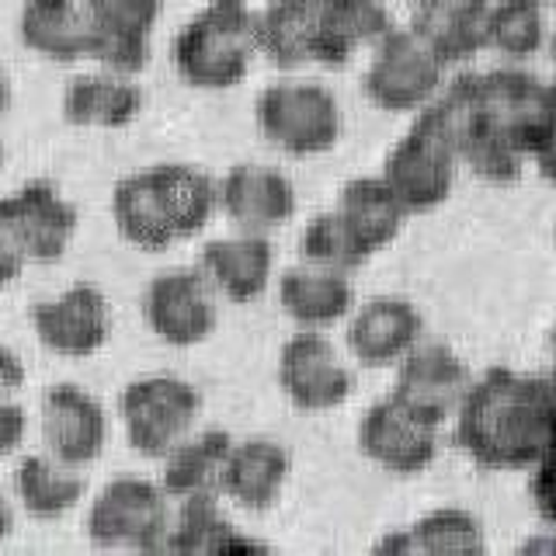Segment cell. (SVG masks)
I'll return each instance as SVG.
<instances>
[{"instance_id": "obj_1", "label": "cell", "mask_w": 556, "mask_h": 556, "mask_svg": "<svg viewBox=\"0 0 556 556\" xmlns=\"http://www.w3.org/2000/svg\"><path fill=\"white\" fill-rule=\"evenodd\" d=\"M556 431V390L549 376L486 369L473 379L456 414V445L480 469H532Z\"/></svg>"}, {"instance_id": "obj_2", "label": "cell", "mask_w": 556, "mask_h": 556, "mask_svg": "<svg viewBox=\"0 0 556 556\" xmlns=\"http://www.w3.org/2000/svg\"><path fill=\"white\" fill-rule=\"evenodd\" d=\"M257 56V11L248 0H208L170 42L174 70L195 91H230Z\"/></svg>"}, {"instance_id": "obj_3", "label": "cell", "mask_w": 556, "mask_h": 556, "mask_svg": "<svg viewBox=\"0 0 556 556\" xmlns=\"http://www.w3.org/2000/svg\"><path fill=\"white\" fill-rule=\"evenodd\" d=\"M463 161L456 147V132L448 126V115L434 98L421 112H414L410 129L390 147L382 161V178L407 205V213H431L439 208L456 185Z\"/></svg>"}, {"instance_id": "obj_4", "label": "cell", "mask_w": 556, "mask_h": 556, "mask_svg": "<svg viewBox=\"0 0 556 556\" xmlns=\"http://www.w3.org/2000/svg\"><path fill=\"white\" fill-rule=\"evenodd\" d=\"M261 136L286 156H320L338 147L344 115L334 91L313 80H275L254 101Z\"/></svg>"}, {"instance_id": "obj_5", "label": "cell", "mask_w": 556, "mask_h": 556, "mask_svg": "<svg viewBox=\"0 0 556 556\" xmlns=\"http://www.w3.org/2000/svg\"><path fill=\"white\" fill-rule=\"evenodd\" d=\"M202 414V393L188 379L156 372L132 379L118 396V417L126 442L147 459H164L167 452L195 431Z\"/></svg>"}, {"instance_id": "obj_6", "label": "cell", "mask_w": 556, "mask_h": 556, "mask_svg": "<svg viewBox=\"0 0 556 556\" xmlns=\"http://www.w3.org/2000/svg\"><path fill=\"white\" fill-rule=\"evenodd\" d=\"M170 497L161 480L115 477L87 508V539L101 549H164L170 529Z\"/></svg>"}, {"instance_id": "obj_7", "label": "cell", "mask_w": 556, "mask_h": 556, "mask_svg": "<svg viewBox=\"0 0 556 556\" xmlns=\"http://www.w3.org/2000/svg\"><path fill=\"white\" fill-rule=\"evenodd\" d=\"M445 63L425 46V39L410 25L390 28L372 46V60L362 74V91L376 109L390 115L421 112L442 94Z\"/></svg>"}, {"instance_id": "obj_8", "label": "cell", "mask_w": 556, "mask_h": 556, "mask_svg": "<svg viewBox=\"0 0 556 556\" xmlns=\"http://www.w3.org/2000/svg\"><path fill=\"white\" fill-rule=\"evenodd\" d=\"M74 233V202H66L63 191L46 178H35L0 199V243L22 265H52V261H60Z\"/></svg>"}, {"instance_id": "obj_9", "label": "cell", "mask_w": 556, "mask_h": 556, "mask_svg": "<svg viewBox=\"0 0 556 556\" xmlns=\"http://www.w3.org/2000/svg\"><path fill=\"white\" fill-rule=\"evenodd\" d=\"M143 320L150 334L170 348H195L219 324V292L195 265L156 271L143 289Z\"/></svg>"}, {"instance_id": "obj_10", "label": "cell", "mask_w": 556, "mask_h": 556, "mask_svg": "<svg viewBox=\"0 0 556 556\" xmlns=\"http://www.w3.org/2000/svg\"><path fill=\"white\" fill-rule=\"evenodd\" d=\"M439 104L448 115L452 132H456L463 167H469L486 185H515L521 178L529 156L483 112L473 74H459L448 87H442Z\"/></svg>"}, {"instance_id": "obj_11", "label": "cell", "mask_w": 556, "mask_h": 556, "mask_svg": "<svg viewBox=\"0 0 556 556\" xmlns=\"http://www.w3.org/2000/svg\"><path fill=\"white\" fill-rule=\"evenodd\" d=\"M275 376L289 404L306 414L338 410L355 390V376L348 369L344 355L320 330L292 334L278 352Z\"/></svg>"}, {"instance_id": "obj_12", "label": "cell", "mask_w": 556, "mask_h": 556, "mask_svg": "<svg viewBox=\"0 0 556 556\" xmlns=\"http://www.w3.org/2000/svg\"><path fill=\"white\" fill-rule=\"evenodd\" d=\"M442 425L428 421L407 404H400L393 393L362 414L358 421V452L372 466L387 469L393 477H417L439 456Z\"/></svg>"}, {"instance_id": "obj_13", "label": "cell", "mask_w": 556, "mask_h": 556, "mask_svg": "<svg viewBox=\"0 0 556 556\" xmlns=\"http://www.w3.org/2000/svg\"><path fill=\"white\" fill-rule=\"evenodd\" d=\"M31 330L46 352L91 358L112 338V306L94 282H74L52 300L31 306Z\"/></svg>"}, {"instance_id": "obj_14", "label": "cell", "mask_w": 556, "mask_h": 556, "mask_svg": "<svg viewBox=\"0 0 556 556\" xmlns=\"http://www.w3.org/2000/svg\"><path fill=\"white\" fill-rule=\"evenodd\" d=\"M91 46L87 60L101 70L139 77L153 56V28L161 22V0H84Z\"/></svg>"}, {"instance_id": "obj_15", "label": "cell", "mask_w": 556, "mask_h": 556, "mask_svg": "<svg viewBox=\"0 0 556 556\" xmlns=\"http://www.w3.org/2000/svg\"><path fill=\"white\" fill-rule=\"evenodd\" d=\"M469 387H473V376H469L463 355L452 352L448 344L421 341L396 365V382L390 393L428 421L445 425L456 421Z\"/></svg>"}, {"instance_id": "obj_16", "label": "cell", "mask_w": 556, "mask_h": 556, "mask_svg": "<svg viewBox=\"0 0 556 556\" xmlns=\"http://www.w3.org/2000/svg\"><path fill=\"white\" fill-rule=\"evenodd\" d=\"M425 341V317L404 295H376L352 309L344 330L348 355L365 369H396Z\"/></svg>"}, {"instance_id": "obj_17", "label": "cell", "mask_w": 556, "mask_h": 556, "mask_svg": "<svg viewBox=\"0 0 556 556\" xmlns=\"http://www.w3.org/2000/svg\"><path fill=\"white\" fill-rule=\"evenodd\" d=\"M42 442L66 466H91L109 442V414L77 382H56L42 393Z\"/></svg>"}, {"instance_id": "obj_18", "label": "cell", "mask_w": 556, "mask_h": 556, "mask_svg": "<svg viewBox=\"0 0 556 556\" xmlns=\"http://www.w3.org/2000/svg\"><path fill=\"white\" fill-rule=\"evenodd\" d=\"M295 185L271 164H233L219 178V213L237 230L271 233L295 216Z\"/></svg>"}, {"instance_id": "obj_19", "label": "cell", "mask_w": 556, "mask_h": 556, "mask_svg": "<svg viewBox=\"0 0 556 556\" xmlns=\"http://www.w3.org/2000/svg\"><path fill=\"white\" fill-rule=\"evenodd\" d=\"M393 28L379 0H309V60L344 66Z\"/></svg>"}, {"instance_id": "obj_20", "label": "cell", "mask_w": 556, "mask_h": 556, "mask_svg": "<svg viewBox=\"0 0 556 556\" xmlns=\"http://www.w3.org/2000/svg\"><path fill=\"white\" fill-rule=\"evenodd\" d=\"M199 268L219 292V300L248 306L268 292L275 275V248L265 233L237 230L233 237L208 240L199 254Z\"/></svg>"}, {"instance_id": "obj_21", "label": "cell", "mask_w": 556, "mask_h": 556, "mask_svg": "<svg viewBox=\"0 0 556 556\" xmlns=\"http://www.w3.org/2000/svg\"><path fill=\"white\" fill-rule=\"evenodd\" d=\"M292 473V456L282 442L254 434L233 442L223 466L219 494L240 511H268L282 497Z\"/></svg>"}, {"instance_id": "obj_22", "label": "cell", "mask_w": 556, "mask_h": 556, "mask_svg": "<svg viewBox=\"0 0 556 556\" xmlns=\"http://www.w3.org/2000/svg\"><path fill=\"white\" fill-rule=\"evenodd\" d=\"M278 306L300 330H327L352 317L355 289L344 271L295 265L278 275Z\"/></svg>"}, {"instance_id": "obj_23", "label": "cell", "mask_w": 556, "mask_h": 556, "mask_svg": "<svg viewBox=\"0 0 556 556\" xmlns=\"http://www.w3.org/2000/svg\"><path fill=\"white\" fill-rule=\"evenodd\" d=\"M143 87L136 77L98 70V74L70 77L63 87V118L77 129H126L143 112Z\"/></svg>"}, {"instance_id": "obj_24", "label": "cell", "mask_w": 556, "mask_h": 556, "mask_svg": "<svg viewBox=\"0 0 556 556\" xmlns=\"http://www.w3.org/2000/svg\"><path fill=\"white\" fill-rule=\"evenodd\" d=\"M491 8L494 0H434L417 8L410 28L445 66L477 60L491 42Z\"/></svg>"}, {"instance_id": "obj_25", "label": "cell", "mask_w": 556, "mask_h": 556, "mask_svg": "<svg viewBox=\"0 0 556 556\" xmlns=\"http://www.w3.org/2000/svg\"><path fill=\"white\" fill-rule=\"evenodd\" d=\"M112 223L118 237L132 243L136 251L161 254L170 243H178L161 181H156V167L132 170L126 178H118L112 191Z\"/></svg>"}, {"instance_id": "obj_26", "label": "cell", "mask_w": 556, "mask_h": 556, "mask_svg": "<svg viewBox=\"0 0 556 556\" xmlns=\"http://www.w3.org/2000/svg\"><path fill=\"white\" fill-rule=\"evenodd\" d=\"M17 39L49 63L87 60L91 28L84 0H25L17 11Z\"/></svg>"}, {"instance_id": "obj_27", "label": "cell", "mask_w": 556, "mask_h": 556, "mask_svg": "<svg viewBox=\"0 0 556 556\" xmlns=\"http://www.w3.org/2000/svg\"><path fill=\"white\" fill-rule=\"evenodd\" d=\"M233 442H237L233 434L223 431V428L191 431L188 439H181L161 459L164 463L161 466V486L167 491V497L178 504L188 497L219 494L223 466H226V456H230Z\"/></svg>"}, {"instance_id": "obj_28", "label": "cell", "mask_w": 556, "mask_h": 556, "mask_svg": "<svg viewBox=\"0 0 556 556\" xmlns=\"http://www.w3.org/2000/svg\"><path fill=\"white\" fill-rule=\"evenodd\" d=\"M334 208L352 226V233L362 240V248L369 254L390 248L410 216L407 205L400 202V195L387 185L382 174H376V178H352L338 191Z\"/></svg>"}, {"instance_id": "obj_29", "label": "cell", "mask_w": 556, "mask_h": 556, "mask_svg": "<svg viewBox=\"0 0 556 556\" xmlns=\"http://www.w3.org/2000/svg\"><path fill=\"white\" fill-rule=\"evenodd\" d=\"M14 501L35 521H56L70 515L87 494V480L77 466H66L56 456H25L14 466Z\"/></svg>"}, {"instance_id": "obj_30", "label": "cell", "mask_w": 556, "mask_h": 556, "mask_svg": "<svg viewBox=\"0 0 556 556\" xmlns=\"http://www.w3.org/2000/svg\"><path fill=\"white\" fill-rule=\"evenodd\" d=\"M153 167L178 240L202 233L219 213V181L208 178L195 164H153Z\"/></svg>"}, {"instance_id": "obj_31", "label": "cell", "mask_w": 556, "mask_h": 556, "mask_svg": "<svg viewBox=\"0 0 556 556\" xmlns=\"http://www.w3.org/2000/svg\"><path fill=\"white\" fill-rule=\"evenodd\" d=\"M257 543L243 539L237 526L223 518L219 494H202L178 501L167 529V553H230V549H254Z\"/></svg>"}, {"instance_id": "obj_32", "label": "cell", "mask_w": 556, "mask_h": 556, "mask_svg": "<svg viewBox=\"0 0 556 556\" xmlns=\"http://www.w3.org/2000/svg\"><path fill=\"white\" fill-rule=\"evenodd\" d=\"M483 526L463 508H439L410 521L407 529L387 535L379 549L387 553H480Z\"/></svg>"}, {"instance_id": "obj_33", "label": "cell", "mask_w": 556, "mask_h": 556, "mask_svg": "<svg viewBox=\"0 0 556 556\" xmlns=\"http://www.w3.org/2000/svg\"><path fill=\"white\" fill-rule=\"evenodd\" d=\"M257 49L271 66L295 70L309 60V0H271L257 11Z\"/></svg>"}, {"instance_id": "obj_34", "label": "cell", "mask_w": 556, "mask_h": 556, "mask_svg": "<svg viewBox=\"0 0 556 556\" xmlns=\"http://www.w3.org/2000/svg\"><path fill=\"white\" fill-rule=\"evenodd\" d=\"M300 254H303L306 265L330 268V271H344V275L358 271L365 261L372 257L369 251L362 248V240L352 233V226L341 219L338 208H327V213L313 216L303 226Z\"/></svg>"}, {"instance_id": "obj_35", "label": "cell", "mask_w": 556, "mask_h": 556, "mask_svg": "<svg viewBox=\"0 0 556 556\" xmlns=\"http://www.w3.org/2000/svg\"><path fill=\"white\" fill-rule=\"evenodd\" d=\"M546 46L543 0H494L491 8V42L486 49L508 60H529Z\"/></svg>"}, {"instance_id": "obj_36", "label": "cell", "mask_w": 556, "mask_h": 556, "mask_svg": "<svg viewBox=\"0 0 556 556\" xmlns=\"http://www.w3.org/2000/svg\"><path fill=\"white\" fill-rule=\"evenodd\" d=\"M529 494L532 504L543 521L556 529V431L546 442V448L539 452V459L532 463V477H529Z\"/></svg>"}, {"instance_id": "obj_37", "label": "cell", "mask_w": 556, "mask_h": 556, "mask_svg": "<svg viewBox=\"0 0 556 556\" xmlns=\"http://www.w3.org/2000/svg\"><path fill=\"white\" fill-rule=\"evenodd\" d=\"M25 431H28L25 407L14 404V400H0V459L22 448Z\"/></svg>"}, {"instance_id": "obj_38", "label": "cell", "mask_w": 556, "mask_h": 556, "mask_svg": "<svg viewBox=\"0 0 556 556\" xmlns=\"http://www.w3.org/2000/svg\"><path fill=\"white\" fill-rule=\"evenodd\" d=\"M25 379H28L25 362L17 358L14 348L0 344V390H22V387H25Z\"/></svg>"}, {"instance_id": "obj_39", "label": "cell", "mask_w": 556, "mask_h": 556, "mask_svg": "<svg viewBox=\"0 0 556 556\" xmlns=\"http://www.w3.org/2000/svg\"><path fill=\"white\" fill-rule=\"evenodd\" d=\"M532 164L539 170V178H543L546 185H556V132L532 153Z\"/></svg>"}, {"instance_id": "obj_40", "label": "cell", "mask_w": 556, "mask_h": 556, "mask_svg": "<svg viewBox=\"0 0 556 556\" xmlns=\"http://www.w3.org/2000/svg\"><path fill=\"white\" fill-rule=\"evenodd\" d=\"M22 268H25L22 261H17V257L4 248V243H0V292H4L17 275H22Z\"/></svg>"}, {"instance_id": "obj_41", "label": "cell", "mask_w": 556, "mask_h": 556, "mask_svg": "<svg viewBox=\"0 0 556 556\" xmlns=\"http://www.w3.org/2000/svg\"><path fill=\"white\" fill-rule=\"evenodd\" d=\"M14 532V508H11V501H8V494L0 491V543Z\"/></svg>"}, {"instance_id": "obj_42", "label": "cell", "mask_w": 556, "mask_h": 556, "mask_svg": "<svg viewBox=\"0 0 556 556\" xmlns=\"http://www.w3.org/2000/svg\"><path fill=\"white\" fill-rule=\"evenodd\" d=\"M11 101H14V87H11V77H8V70L0 66V115H8Z\"/></svg>"}, {"instance_id": "obj_43", "label": "cell", "mask_w": 556, "mask_h": 556, "mask_svg": "<svg viewBox=\"0 0 556 556\" xmlns=\"http://www.w3.org/2000/svg\"><path fill=\"white\" fill-rule=\"evenodd\" d=\"M404 4H410V8L417 11V8H428V4H434V0H404Z\"/></svg>"}, {"instance_id": "obj_44", "label": "cell", "mask_w": 556, "mask_h": 556, "mask_svg": "<svg viewBox=\"0 0 556 556\" xmlns=\"http://www.w3.org/2000/svg\"><path fill=\"white\" fill-rule=\"evenodd\" d=\"M4 156H8V150H4V139H0V167H4Z\"/></svg>"}, {"instance_id": "obj_45", "label": "cell", "mask_w": 556, "mask_h": 556, "mask_svg": "<svg viewBox=\"0 0 556 556\" xmlns=\"http://www.w3.org/2000/svg\"><path fill=\"white\" fill-rule=\"evenodd\" d=\"M549 49H553V56H556V28H553V39H549Z\"/></svg>"}, {"instance_id": "obj_46", "label": "cell", "mask_w": 556, "mask_h": 556, "mask_svg": "<svg viewBox=\"0 0 556 556\" xmlns=\"http://www.w3.org/2000/svg\"><path fill=\"white\" fill-rule=\"evenodd\" d=\"M549 382H553V390H556V369H553V376H549Z\"/></svg>"}, {"instance_id": "obj_47", "label": "cell", "mask_w": 556, "mask_h": 556, "mask_svg": "<svg viewBox=\"0 0 556 556\" xmlns=\"http://www.w3.org/2000/svg\"><path fill=\"white\" fill-rule=\"evenodd\" d=\"M543 4H546V0H543Z\"/></svg>"}, {"instance_id": "obj_48", "label": "cell", "mask_w": 556, "mask_h": 556, "mask_svg": "<svg viewBox=\"0 0 556 556\" xmlns=\"http://www.w3.org/2000/svg\"><path fill=\"white\" fill-rule=\"evenodd\" d=\"M553 84H556V80H553Z\"/></svg>"}]
</instances>
